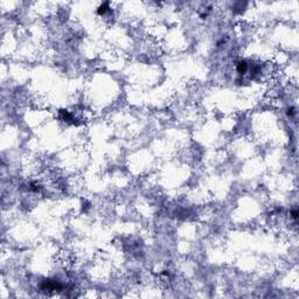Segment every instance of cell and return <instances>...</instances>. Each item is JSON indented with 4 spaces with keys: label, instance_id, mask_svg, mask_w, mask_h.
<instances>
[{
    "label": "cell",
    "instance_id": "obj_1",
    "mask_svg": "<svg viewBox=\"0 0 299 299\" xmlns=\"http://www.w3.org/2000/svg\"><path fill=\"white\" fill-rule=\"evenodd\" d=\"M236 68H237L238 74L243 75V74H246V72L248 70V63H247L246 61H240V62L237 63Z\"/></svg>",
    "mask_w": 299,
    "mask_h": 299
}]
</instances>
